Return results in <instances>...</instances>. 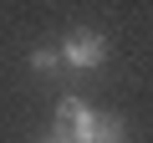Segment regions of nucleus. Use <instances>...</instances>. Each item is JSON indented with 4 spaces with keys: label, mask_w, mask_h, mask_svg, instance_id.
<instances>
[{
    "label": "nucleus",
    "mask_w": 153,
    "mask_h": 143,
    "mask_svg": "<svg viewBox=\"0 0 153 143\" xmlns=\"http://www.w3.org/2000/svg\"><path fill=\"white\" fill-rule=\"evenodd\" d=\"M56 56H61L71 72H97V66L107 61V36H97V31H71V36L56 46Z\"/></svg>",
    "instance_id": "f257e3e1"
},
{
    "label": "nucleus",
    "mask_w": 153,
    "mask_h": 143,
    "mask_svg": "<svg viewBox=\"0 0 153 143\" xmlns=\"http://www.w3.org/2000/svg\"><path fill=\"white\" fill-rule=\"evenodd\" d=\"M87 112H92V107H87L82 97H61V102H56V128L66 133V128H76V123H82Z\"/></svg>",
    "instance_id": "f03ea898"
},
{
    "label": "nucleus",
    "mask_w": 153,
    "mask_h": 143,
    "mask_svg": "<svg viewBox=\"0 0 153 143\" xmlns=\"http://www.w3.org/2000/svg\"><path fill=\"white\" fill-rule=\"evenodd\" d=\"M56 66H61L56 46H36V51H31V72H56Z\"/></svg>",
    "instance_id": "7ed1b4c3"
},
{
    "label": "nucleus",
    "mask_w": 153,
    "mask_h": 143,
    "mask_svg": "<svg viewBox=\"0 0 153 143\" xmlns=\"http://www.w3.org/2000/svg\"><path fill=\"white\" fill-rule=\"evenodd\" d=\"M92 143H128V133H123V123H117V118H112V112H107V118H102V128H97V138H92Z\"/></svg>",
    "instance_id": "20e7f679"
},
{
    "label": "nucleus",
    "mask_w": 153,
    "mask_h": 143,
    "mask_svg": "<svg viewBox=\"0 0 153 143\" xmlns=\"http://www.w3.org/2000/svg\"><path fill=\"white\" fill-rule=\"evenodd\" d=\"M41 143H66V138H61V133H51V138H41Z\"/></svg>",
    "instance_id": "39448f33"
}]
</instances>
